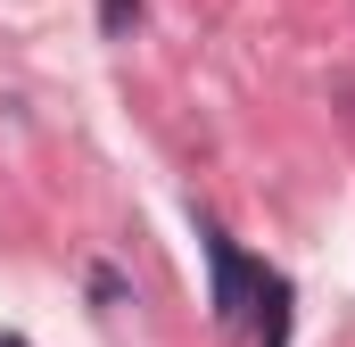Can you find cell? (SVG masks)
Returning <instances> with one entry per match:
<instances>
[{
  "instance_id": "cell-1",
  "label": "cell",
  "mask_w": 355,
  "mask_h": 347,
  "mask_svg": "<svg viewBox=\"0 0 355 347\" xmlns=\"http://www.w3.org/2000/svg\"><path fill=\"white\" fill-rule=\"evenodd\" d=\"M198 248H207V306H215V323H240L248 298H257V273H265V264L240 257V248L223 240L215 215H198Z\"/></svg>"
},
{
  "instance_id": "cell-2",
  "label": "cell",
  "mask_w": 355,
  "mask_h": 347,
  "mask_svg": "<svg viewBox=\"0 0 355 347\" xmlns=\"http://www.w3.org/2000/svg\"><path fill=\"white\" fill-rule=\"evenodd\" d=\"M257 306H265V314H257V347H289V273H257Z\"/></svg>"
},
{
  "instance_id": "cell-3",
  "label": "cell",
  "mask_w": 355,
  "mask_h": 347,
  "mask_svg": "<svg viewBox=\"0 0 355 347\" xmlns=\"http://www.w3.org/2000/svg\"><path fill=\"white\" fill-rule=\"evenodd\" d=\"M141 33V0H99V42H132Z\"/></svg>"
},
{
  "instance_id": "cell-4",
  "label": "cell",
  "mask_w": 355,
  "mask_h": 347,
  "mask_svg": "<svg viewBox=\"0 0 355 347\" xmlns=\"http://www.w3.org/2000/svg\"><path fill=\"white\" fill-rule=\"evenodd\" d=\"M132 289H124V273L116 264H91V306H124Z\"/></svg>"
},
{
  "instance_id": "cell-5",
  "label": "cell",
  "mask_w": 355,
  "mask_h": 347,
  "mask_svg": "<svg viewBox=\"0 0 355 347\" xmlns=\"http://www.w3.org/2000/svg\"><path fill=\"white\" fill-rule=\"evenodd\" d=\"M0 347H33V339H17V331H0Z\"/></svg>"
}]
</instances>
